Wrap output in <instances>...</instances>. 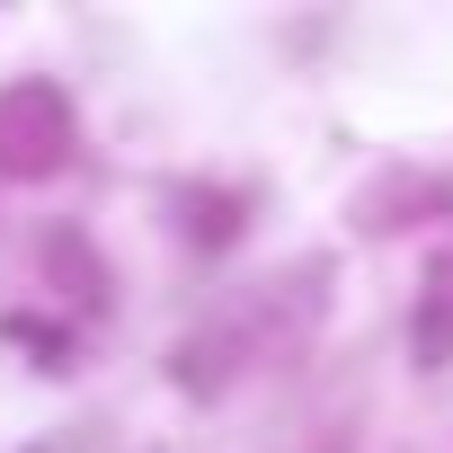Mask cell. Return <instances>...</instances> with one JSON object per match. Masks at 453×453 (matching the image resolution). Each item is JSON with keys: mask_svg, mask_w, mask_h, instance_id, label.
Returning a JSON list of instances; mask_svg holds the SVG:
<instances>
[{"mask_svg": "<svg viewBox=\"0 0 453 453\" xmlns=\"http://www.w3.org/2000/svg\"><path fill=\"white\" fill-rule=\"evenodd\" d=\"M63 151H72V107H63V89L19 81L10 98H0V169H10V178H45Z\"/></svg>", "mask_w": 453, "mask_h": 453, "instance_id": "1", "label": "cell"}, {"mask_svg": "<svg viewBox=\"0 0 453 453\" xmlns=\"http://www.w3.org/2000/svg\"><path fill=\"white\" fill-rule=\"evenodd\" d=\"M409 356L435 373V365H453V258L418 285V311H409Z\"/></svg>", "mask_w": 453, "mask_h": 453, "instance_id": "2", "label": "cell"}]
</instances>
